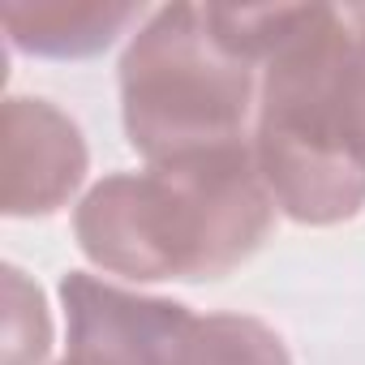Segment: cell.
Listing matches in <instances>:
<instances>
[{
	"instance_id": "cell-2",
	"label": "cell",
	"mask_w": 365,
	"mask_h": 365,
	"mask_svg": "<svg viewBox=\"0 0 365 365\" xmlns=\"http://www.w3.org/2000/svg\"><path fill=\"white\" fill-rule=\"evenodd\" d=\"M344 48V9L284 5L279 39L262 61L254 159L275 207L309 228L344 224L365 207V163L339 108Z\"/></svg>"
},
{
	"instance_id": "cell-4",
	"label": "cell",
	"mask_w": 365,
	"mask_h": 365,
	"mask_svg": "<svg viewBox=\"0 0 365 365\" xmlns=\"http://www.w3.org/2000/svg\"><path fill=\"white\" fill-rule=\"evenodd\" d=\"M69 352L61 365H180L198 314L180 301L142 297L99 275L69 271L61 279Z\"/></svg>"
},
{
	"instance_id": "cell-1",
	"label": "cell",
	"mask_w": 365,
	"mask_h": 365,
	"mask_svg": "<svg viewBox=\"0 0 365 365\" xmlns=\"http://www.w3.org/2000/svg\"><path fill=\"white\" fill-rule=\"evenodd\" d=\"M275 211L245 142L103 176L73 211V237L95 267L138 284L224 279L262 250Z\"/></svg>"
},
{
	"instance_id": "cell-5",
	"label": "cell",
	"mask_w": 365,
	"mask_h": 365,
	"mask_svg": "<svg viewBox=\"0 0 365 365\" xmlns=\"http://www.w3.org/2000/svg\"><path fill=\"white\" fill-rule=\"evenodd\" d=\"M86 138L48 99L5 103V215L35 220L61 211L86 180Z\"/></svg>"
},
{
	"instance_id": "cell-6",
	"label": "cell",
	"mask_w": 365,
	"mask_h": 365,
	"mask_svg": "<svg viewBox=\"0 0 365 365\" xmlns=\"http://www.w3.org/2000/svg\"><path fill=\"white\" fill-rule=\"evenodd\" d=\"M133 22H142V5H112V0H9L5 5L9 43L26 56L48 61L99 56Z\"/></svg>"
},
{
	"instance_id": "cell-7",
	"label": "cell",
	"mask_w": 365,
	"mask_h": 365,
	"mask_svg": "<svg viewBox=\"0 0 365 365\" xmlns=\"http://www.w3.org/2000/svg\"><path fill=\"white\" fill-rule=\"evenodd\" d=\"M180 365H292L284 339L250 314H207L194 322Z\"/></svg>"
},
{
	"instance_id": "cell-3",
	"label": "cell",
	"mask_w": 365,
	"mask_h": 365,
	"mask_svg": "<svg viewBox=\"0 0 365 365\" xmlns=\"http://www.w3.org/2000/svg\"><path fill=\"white\" fill-rule=\"evenodd\" d=\"M262 73L211 22L207 5L150 14L120 56V116L146 163L254 142Z\"/></svg>"
},
{
	"instance_id": "cell-9",
	"label": "cell",
	"mask_w": 365,
	"mask_h": 365,
	"mask_svg": "<svg viewBox=\"0 0 365 365\" xmlns=\"http://www.w3.org/2000/svg\"><path fill=\"white\" fill-rule=\"evenodd\" d=\"M348 26V48H344V69H339V108H344V129L365 163V5L344 9Z\"/></svg>"
},
{
	"instance_id": "cell-8",
	"label": "cell",
	"mask_w": 365,
	"mask_h": 365,
	"mask_svg": "<svg viewBox=\"0 0 365 365\" xmlns=\"http://www.w3.org/2000/svg\"><path fill=\"white\" fill-rule=\"evenodd\" d=\"M52 348V318L39 284L5 267V365H43Z\"/></svg>"
}]
</instances>
